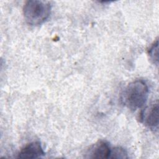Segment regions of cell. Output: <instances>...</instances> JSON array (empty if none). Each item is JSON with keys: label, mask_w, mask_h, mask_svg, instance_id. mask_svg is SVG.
I'll list each match as a JSON object with an SVG mask.
<instances>
[{"label": "cell", "mask_w": 159, "mask_h": 159, "mask_svg": "<svg viewBox=\"0 0 159 159\" xmlns=\"http://www.w3.org/2000/svg\"><path fill=\"white\" fill-rule=\"evenodd\" d=\"M148 53L150 60L153 61V63L157 65L158 61V41L157 39L152 44V45L149 48Z\"/></svg>", "instance_id": "cell-6"}, {"label": "cell", "mask_w": 159, "mask_h": 159, "mask_svg": "<svg viewBox=\"0 0 159 159\" xmlns=\"http://www.w3.org/2000/svg\"><path fill=\"white\" fill-rule=\"evenodd\" d=\"M52 7L48 1L29 0L23 6V15L28 24L39 25L48 19Z\"/></svg>", "instance_id": "cell-2"}, {"label": "cell", "mask_w": 159, "mask_h": 159, "mask_svg": "<svg viewBox=\"0 0 159 159\" xmlns=\"http://www.w3.org/2000/svg\"><path fill=\"white\" fill-rule=\"evenodd\" d=\"M140 119L143 123L151 129H155L158 125V103L154 102L150 107H147L141 114Z\"/></svg>", "instance_id": "cell-3"}, {"label": "cell", "mask_w": 159, "mask_h": 159, "mask_svg": "<svg viewBox=\"0 0 159 159\" xmlns=\"http://www.w3.org/2000/svg\"><path fill=\"white\" fill-rule=\"evenodd\" d=\"M110 158H127V151L120 147H117L113 148H111V154H110Z\"/></svg>", "instance_id": "cell-7"}, {"label": "cell", "mask_w": 159, "mask_h": 159, "mask_svg": "<svg viewBox=\"0 0 159 159\" xmlns=\"http://www.w3.org/2000/svg\"><path fill=\"white\" fill-rule=\"evenodd\" d=\"M148 92V86L144 81L135 80L130 83L124 90V104L132 111L141 108L147 101Z\"/></svg>", "instance_id": "cell-1"}, {"label": "cell", "mask_w": 159, "mask_h": 159, "mask_svg": "<svg viewBox=\"0 0 159 159\" xmlns=\"http://www.w3.org/2000/svg\"><path fill=\"white\" fill-rule=\"evenodd\" d=\"M111 148L109 144L104 140H99L91 147L88 155L91 158H109Z\"/></svg>", "instance_id": "cell-5"}, {"label": "cell", "mask_w": 159, "mask_h": 159, "mask_svg": "<svg viewBox=\"0 0 159 159\" xmlns=\"http://www.w3.org/2000/svg\"><path fill=\"white\" fill-rule=\"evenodd\" d=\"M45 152L40 143L38 141L33 142L24 146L18 153L20 158H38L43 157Z\"/></svg>", "instance_id": "cell-4"}]
</instances>
